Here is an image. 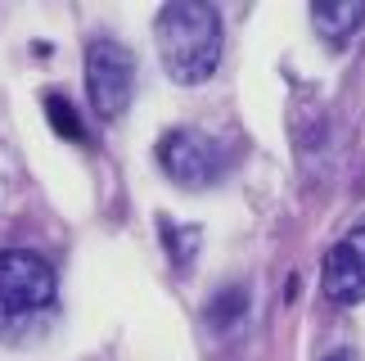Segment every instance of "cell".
<instances>
[{"label": "cell", "mask_w": 365, "mask_h": 361, "mask_svg": "<svg viewBox=\"0 0 365 361\" xmlns=\"http://www.w3.org/2000/svg\"><path fill=\"white\" fill-rule=\"evenodd\" d=\"M158 59L180 86H199L221 63V14L207 0H172L153 19Z\"/></svg>", "instance_id": "cell-1"}, {"label": "cell", "mask_w": 365, "mask_h": 361, "mask_svg": "<svg viewBox=\"0 0 365 361\" xmlns=\"http://www.w3.org/2000/svg\"><path fill=\"white\" fill-rule=\"evenodd\" d=\"M54 307V267L32 248L0 253V330L32 325Z\"/></svg>", "instance_id": "cell-2"}, {"label": "cell", "mask_w": 365, "mask_h": 361, "mask_svg": "<svg viewBox=\"0 0 365 361\" xmlns=\"http://www.w3.org/2000/svg\"><path fill=\"white\" fill-rule=\"evenodd\" d=\"M86 91L100 118H122L135 100V54L122 41H91L86 50Z\"/></svg>", "instance_id": "cell-3"}, {"label": "cell", "mask_w": 365, "mask_h": 361, "mask_svg": "<svg viewBox=\"0 0 365 361\" xmlns=\"http://www.w3.org/2000/svg\"><path fill=\"white\" fill-rule=\"evenodd\" d=\"M158 163L163 172L185 190H207L226 176V149L199 127H176L158 141Z\"/></svg>", "instance_id": "cell-4"}, {"label": "cell", "mask_w": 365, "mask_h": 361, "mask_svg": "<svg viewBox=\"0 0 365 361\" xmlns=\"http://www.w3.org/2000/svg\"><path fill=\"white\" fill-rule=\"evenodd\" d=\"M320 285H325V298L339 302V307H352V302L365 298V226L347 230L325 253Z\"/></svg>", "instance_id": "cell-5"}, {"label": "cell", "mask_w": 365, "mask_h": 361, "mask_svg": "<svg viewBox=\"0 0 365 361\" xmlns=\"http://www.w3.org/2000/svg\"><path fill=\"white\" fill-rule=\"evenodd\" d=\"M361 23H365V0H316L312 5V27L329 50H347Z\"/></svg>", "instance_id": "cell-6"}, {"label": "cell", "mask_w": 365, "mask_h": 361, "mask_svg": "<svg viewBox=\"0 0 365 361\" xmlns=\"http://www.w3.org/2000/svg\"><path fill=\"white\" fill-rule=\"evenodd\" d=\"M46 118L50 127L63 136V141H86V127H81V113L73 104L63 100V95H46Z\"/></svg>", "instance_id": "cell-7"}, {"label": "cell", "mask_w": 365, "mask_h": 361, "mask_svg": "<svg viewBox=\"0 0 365 361\" xmlns=\"http://www.w3.org/2000/svg\"><path fill=\"white\" fill-rule=\"evenodd\" d=\"M207 316H212V325H221V330L240 325V316H244V289H240V285H230L226 302H212V307H207Z\"/></svg>", "instance_id": "cell-8"}, {"label": "cell", "mask_w": 365, "mask_h": 361, "mask_svg": "<svg viewBox=\"0 0 365 361\" xmlns=\"http://www.w3.org/2000/svg\"><path fill=\"white\" fill-rule=\"evenodd\" d=\"M163 235H167V248H172V262H176V267H190V262H194V248H199V230H172V226H163Z\"/></svg>", "instance_id": "cell-9"}, {"label": "cell", "mask_w": 365, "mask_h": 361, "mask_svg": "<svg viewBox=\"0 0 365 361\" xmlns=\"http://www.w3.org/2000/svg\"><path fill=\"white\" fill-rule=\"evenodd\" d=\"M320 361H352L347 352H329V357H320Z\"/></svg>", "instance_id": "cell-10"}]
</instances>
